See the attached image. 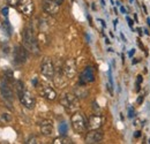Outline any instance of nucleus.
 <instances>
[{
    "label": "nucleus",
    "mask_w": 150,
    "mask_h": 144,
    "mask_svg": "<svg viewBox=\"0 0 150 144\" xmlns=\"http://www.w3.org/2000/svg\"><path fill=\"white\" fill-rule=\"evenodd\" d=\"M16 91H18V96H19V100L20 103L28 109H33L36 106V99L35 97L33 96V93L28 89H25L24 84L18 81L16 82Z\"/></svg>",
    "instance_id": "1"
},
{
    "label": "nucleus",
    "mask_w": 150,
    "mask_h": 144,
    "mask_svg": "<svg viewBox=\"0 0 150 144\" xmlns=\"http://www.w3.org/2000/svg\"><path fill=\"white\" fill-rule=\"evenodd\" d=\"M22 40H23V46L30 51L31 53L34 54H39V46H38V40L35 34H34V30L30 29V28H25L23 30V34H22Z\"/></svg>",
    "instance_id": "2"
},
{
    "label": "nucleus",
    "mask_w": 150,
    "mask_h": 144,
    "mask_svg": "<svg viewBox=\"0 0 150 144\" xmlns=\"http://www.w3.org/2000/svg\"><path fill=\"white\" fill-rule=\"evenodd\" d=\"M60 104L62 105V107L65 108L67 112L69 113H75L79 108V100H77V97L73 95V93H64L61 96V99H60Z\"/></svg>",
    "instance_id": "3"
},
{
    "label": "nucleus",
    "mask_w": 150,
    "mask_h": 144,
    "mask_svg": "<svg viewBox=\"0 0 150 144\" xmlns=\"http://www.w3.org/2000/svg\"><path fill=\"white\" fill-rule=\"evenodd\" d=\"M71 124H72L74 131L77 134L84 133L88 128V124H87L84 116L81 113H77V112H75L74 114L71 116Z\"/></svg>",
    "instance_id": "4"
},
{
    "label": "nucleus",
    "mask_w": 150,
    "mask_h": 144,
    "mask_svg": "<svg viewBox=\"0 0 150 144\" xmlns=\"http://www.w3.org/2000/svg\"><path fill=\"white\" fill-rule=\"evenodd\" d=\"M40 74L46 80L54 78V65L50 58H44L40 64Z\"/></svg>",
    "instance_id": "5"
},
{
    "label": "nucleus",
    "mask_w": 150,
    "mask_h": 144,
    "mask_svg": "<svg viewBox=\"0 0 150 144\" xmlns=\"http://www.w3.org/2000/svg\"><path fill=\"white\" fill-rule=\"evenodd\" d=\"M0 93H1V97L8 103V104H12L13 100H14V96H13V91L11 89L8 82L6 78H1L0 80Z\"/></svg>",
    "instance_id": "6"
},
{
    "label": "nucleus",
    "mask_w": 150,
    "mask_h": 144,
    "mask_svg": "<svg viewBox=\"0 0 150 144\" xmlns=\"http://www.w3.org/2000/svg\"><path fill=\"white\" fill-rule=\"evenodd\" d=\"M16 6L20 12L25 16H31L35 11V5L33 0H19Z\"/></svg>",
    "instance_id": "7"
},
{
    "label": "nucleus",
    "mask_w": 150,
    "mask_h": 144,
    "mask_svg": "<svg viewBox=\"0 0 150 144\" xmlns=\"http://www.w3.org/2000/svg\"><path fill=\"white\" fill-rule=\"evenodd\" d=\"M62 74L66 78H73L76 74V62L74 59H67L62 65Z\"/></svg>",
    "instance_id": "8"
},
{
    "label": "nucleus",
    "mask_w": 150,
    "mask_h": 144,
    "mask_svg": "<svg viewBox=\"0 0 150 144\" xmlns=\"http://www.w3.org/2000/svg\"><path fill=\"white\" fill-rule=\"evenodd\" d=\"M95 81V71L91 66H88L86 67L82 73L80 74V81L79 83L80 84H87V83H90V82H94Z\"/></svg>",
    "instance_id": "9"
},
{
    "label": "nucleus",
    "mask_w": 150,
    "mask_h": 144,
    "mask_svg": "<svg viewBox=\"0 0 150 144\" xmlns=\"http://www.w3.org/2000/svg\"><path fill=\"white\" fill-rule=\"evenodd\" d=\"M60 5L56 0H43V9L49 15H57L59 13Z\"/></svg>",
    "instance_id": "10"
},
{
    "label": "nucleus",
    "mask_w": 150,
    "mask_h": 144,
    "mask_svg": "<svg viewBox=\"0 0 150 144\" xmlns=\"http://www.w3.org/2000/svg\"><path fill=\"white\" fill-rule=\"evenodd\" d=\"M28 60V50L24 46H15L14 49V61L16 64H24Z\"/></svg>",
    "instance_id": "11"
},
{
    "label": "nucleus",
    "mask_w": 150,
    "mask_h": 144,
    "mask_svg": "<svg viewBox=\"0 0 150 144\" xmlns=\"http://www.w3.org/2000/svg\"><path fill=\"white\" fill-rule=\"evenodd\" d=\"M39 129H40V133L44 135V136H52L53 133H54V128H53V122L49 119H44L40 121L39 124Z\"/></svg>",
    "instance_id": "12"
},
{
    "label": "nucleus",
    "mask_w": 150,
    "mask_h": 144,
    "mask_svg": "<svg viewBox=\"0 0 150 144\" xmlns=\"http://www.w3.org/2000/svg\"><path fill=\"white\" fill-rule=\"evenodd\" d=\"M103 133L99 131L98 129H91L87 135H86V143L95 144L99 143L103 140Z\"/></svg>",
    "instance_id": "13"
},
{
    "label": "nucleus",
    "mask_w": 150,
    "mask_h": 144,
    "mask_svg": "<svg viewBox=\"0 0 150 144\" xmlns=\"http://www.w3.org/2000/svg\"><path fill=\"white\" fill-rule=\"evenodd\" d=\"M39 93H40V96L43 97V98H45V99H47V100H54L57 98V92L54 91V89H52L51 87H49V85H43V87H40V89H39Z\"/></svg>",
    "instance_id": "14"
},
{
    "label": "nucleus",
    "mask_w": 150,
    "mask_h": 144,
    "mask_svg": "<svg viewBox=\"0 0 150 144\" xmlns=\"http://www.w3.org/2000/svg\"><path fill=\"white\" fill-rule=\"evenodd\" d=\"M103 125V118L98 114H93L90 115L88 120V128L89 129H98Z\"/></svg>",
    "instance_id": "15"
},
{
    "label": "nucleus",
    "mask_w": 150,
    "mask_h": 144,
    "mask_svg": "<svg viewBox=\"0 0 150 144\" xmlns=\"http://www.w3.org/2000/svg\"><path fill=\"white\" fill-rule=\"evenodd\" d=\"M75 96L77 97V98H86L87 96H88V90H87V88L84 87V84H80L79 83V85L75 88Z\"/></svg>",
    "instance_id": "16"
},
{
    "label": "nucleus",
    "mask_w": 150,
    "mask_h": 144,
    "mask_svg": "<svg viewBox=\"0 0 150 144\" xmlns=\"http://www.w3.org/2000/svg\"><path fill=\"white\" fill-rule=\"evenodd\" d=\"M53 143L54 144H71L72 141H71L69 138H67L66 135H61L60 137H58V138H56V140L53 141Z\"/></svg>",
    "instance_id": "17"
},
{
    "label": "nucleus",
    "mask_w": 150,
    "mask_h": 144,
    "mask_svg": "<svg viewBox=\"0 0 150 144\" xmlns=\"http://www.w3.org/2000/svg\"><path fill=\"white\" fill-rule=\"evenodd\" d=\"M68 131V126L66 122H60L59 125V134L60 135H66Z\"/></svg>",
    "instance_id": "18"
},
{
    "label": "nucleus",
    "mask_w": 150,
    "mask_h": 144,
    "mask_svg": "<svg viewBox=\"0 0 150 144\" xmlns=\"http://www.w3.org/2000/svg\"><path fill=\"white\" fill-rule=\"evenodd\" d=\"M1 14H2V16L7 18V16H8V8H7V7L2 8V9H1Z\"/></svg>",
    "instance_id": "19"
},
{
    "label": "nucleus",
    "mask_w": 150,
    "mask_h": 144,
    "mask_svg": "<svg viewBox=\"0 0 150 144\" xmlns=\"http://www.w3.org/2000/svg\"><path fill=\"white\" fill-rule=\"evenodd\" d=\"M25 143H38V140L36 137H31V138H29Z\"/></svg>",
    "instance_id": "20"
},
{
    "label": "nucleus",
    "mask_w": 150,
    "mask_h": 144,
    "mask_svg": "<svg viewBox=\"0 0 150 144\" xmlns=\"http://www.w3.org/2000/svg\"><path fill=\"white\" fill-rule=\"evenodd\" d=\"M134 115H135V112H134V108L131 107V108H129V111H128V116H129V118H133Z\"/></svg>",
    "instance_id": "21"
},
{
    "label": "nucleus",
    "mask_w": 150,
    "mask_h": 144,
    "mask_svg": "<svg viewBox=\"0 0 150 144\" xmlns=\"http://www.w3.org/2000/svg\"><path fill=\"white\" fill-rule=\"evenodd\" d=\"M2 119H5L6 121H11V116H9L7 113H4V114H2Z\"/></svg>",
    "instance_id": "22"
},
{
    "label": "nucleus",
    "mask_w": 150,
    "mask_h": 144,
    "mask_svg": "<svg viewBox=\"0 0 150 144\" xmlns=\"http://www.w3.org/2000/svg\"><path fill=\"white\" fill-rule=\"evenodd\" d=\"M19 2V0H8V4L12 5V6H16Z\"/></svg>",
    "instance_id": "23"
},
{
    "label": "nucleus",
    "mask_w": 150,
    "mask_h": 144,
    "mask_svg": "<svg viewBox=\"0 0 150 144\" xmlns=\"http://www.w3.org/2000/svg\"><path fill=\"white\" fill-rule=\"evenodd\" d=\"M126 20H127V22H128V24H129L131 27H133V23H134V22H133V20H132L131 18H128V16L126 18Z\"/></svg>",
    "instance_id": "24"
},
{
    "label": "nucleus",
    "mask_w": 150,
    "mask_h": 144,
    "mask_svg": "<svg viewBox=\"0 0 150 144\" xmlns=\"http://www.w3.org/2000/svg\"><path fill=\"white\" fill-rule=\"evenodd\" d=\"M141 82H142V76L139 75V76H137V81H136V83H137V84H141Z\"/></svg>",
    "instance_id": "25"
},
{
    "label": "nucleus",
    "mask_w": 150,
    "mask_h": 144,
    "mask_svg": "<svg viewBox=\"0 0 150 144\" xmlns=\"http://www.w3.org/2000/svg\"><path fill=\"white\" fill-rule=\"evenodd\" d=\"M142 100H143V96L139 97V99H137V104H139V105H141V104H142Z\"/></svg>",
    "instance_id": "26"
},
{
    "label": "nucleus",
    "mask_w": 150,
    "mask_h": 144,
    "mask_svg": "<svg viewBox=\"0 0 150 144\" xmlns=\"http://www.w3.org/2000/svg\"><path fill=\"white\" fill-rule=\"evenodd\" d=\"M140 136H141V131H139V130H137V131H135V133H134V137H140Z\"/></svg>",
    "instance_id": "27"
},
{
    "label": "nucleus",
    "mask_w": 150,
    "mask_h": 144,
    "mask_svg": "<svg viewBox=\"0 0 150 144\" xmlns=\"http://www.w3.org/2000/svg\"><path fill=\"white\" fill-rule=\"evenodd\" d=\"M134 53H135V49H133V50H132L131 52H129V56H133V55H134Z\"/></svg>",
    "instance_id": "28"
},
{
    "label": "nucleus",
    "mask_w": 150,
    "mask_h": 144,
    "mask_svg": "<svg viewBox=\"0 0 150 144\" xmlns=\"http://www.w3.org/2000/svg\"><path fill=\"white\" fill-rule=\"evenodd\" d=\"M120 11H121V13L126 14V9H125V7H120Z\"/></svg>",
    "instance_id": "29"
},
{
    "label": "nucleus",
    "mask_w": 150,
    "mask_h": 144,
    "mask_svg": "<svg viewBox=\"0 0 150 144\" xmlns=\"http://www.w3.org/2000/svg\"><path fill=\"white\" fill-rule=\"evenodd\" d=\"M136 30H137V32H139V34H140V35H142V31H141V29H140V28H137V29H136Z\"/></svg>",
    "instance_id": "30"
},
{
    "label": "nucleus",
    "mask_w": 150,
    "mask_h": 144,
    "mask_svg": "<svg viewBox=\"0 0 150 144\" xmlns=\"http://www.w3.org/2000/svg\"><path fill=\"white\" fill-rule=\"evenodd\" d=\"M143 31H144V34H146V35H149V31H148V29H144Z\"/></svg>",
    "instance_id": "31"
},
{
    "label": "nucleus",
    "mask_w": 150,
    "mask_h": 144,
    "mask_svg": "<svg viewBox=\"0 0 150 144\" xmlns=\"http://www.w3.org/2000/svg\"><path fill=\"white\" fill-rule=\"evenodd\" d=\"M147 23H148V25H149V28H150V18H147Z\"/></svg>",
    "instance_id": "32"
},
{
    "label": "nucleus",
    "mask_w": 150,
    "mask_h": 144,
    "mask_svg": "<svg viewBox=\"0 0 150 144\" xmlns=\"http://www.w3.org/2000/svg\"><path fill=\"white\" fill-rule=\"evenodd\" d=\"M121 38H122V39H124V42H126V38H125V36H124V35H122V34H121Z\"/></svg>",
    "instance_id": "33"
},
{
    "label": "nucleus",
    "mask_w": 150,
    "mask_h": 144,
    "mask_svg": "<svg viewBox=\"0 0 150 144\" xmlns=\"http://www.w3.org/2000/svg\"><path fill=\"white\" fill-rule=\"evenodd\" d=\"M100 1H102V5L104 6V5H105V1H104V0H100Z\"/></svg>",
    "instance_id": "34"
},
{
    "label": "nucleus",
    "mask_w": 150,
    "mask_h": 144,
    "mask_svg": "<svg viewBox=\"0 0 150 144\" xmlns=\"http://www.w3.org/2000/svg\"><path fill=\"white\" fill-rule=\"evenodd\" d=\"M131 1H133V0H131Z\"/></svg>",
    "instance_id": "35"
}]
</instances>
